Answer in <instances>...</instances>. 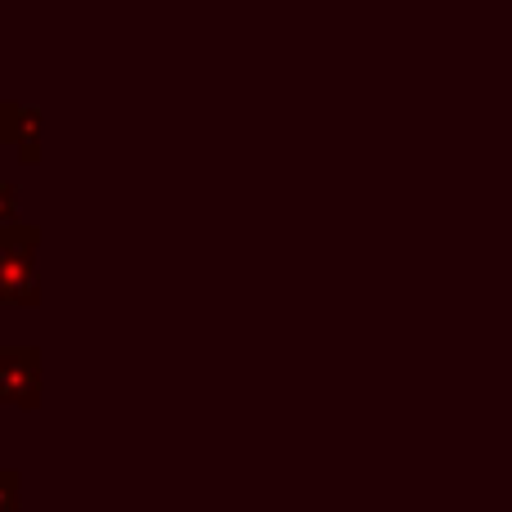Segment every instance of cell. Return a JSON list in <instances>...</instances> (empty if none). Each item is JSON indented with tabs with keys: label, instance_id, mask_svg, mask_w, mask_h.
Listing matches in <instances>:
<instances>
[{
	"label": "cell",
	"instance_id": "cell-1",
	"mask_svg": "<svg viewBox=\"0 0 512 512\" xmlns=\"http://www.w3.org/2000/svg\"><path fill=\"white\" fill-rule=\"evenodd\" d=\"M36 225L0 230V306H36L41 274H36Z\"/></svg>",
	"mask_w": 512,
	"mask_h": 512
},
{
	"label": "cell",
	"instance_id": "cell-5",
	"mask_svg": "<svg viewBox=\"0 0 512 512\" xmlns=\"http://www.w3.org/2000/svg\"><path fill=\"white\" fill-rule=\"evenodd\" d=\"M0 512H18V472H0Z\"/></svg>",
	"mask_w": 512,
	"mask_h": 512
},
{
	"label": "cell",
	"instance_id": "cell-2",
	"mask_svg": "<svg viewBox=\"0 0 512 512\" xmlns=\"http://www.w3.org/2000/svg\"><path fill=\"white\" fill-rule=\"evenodd\" d=\"M41 400V351L36 346H0V405Z\"/></svg>",
	"mask_w": 512,
	"mask_h": 512
},
{
	"label": "cell",
	"instance_id": "cell-3",
	"mask_svg": "<svg viewBox=\"0 0 512 512\" xmlns=\"http://www.w3.org/2000/svg\"><path fill=\"white\" fill-rule=\"evenodd\" d=\"M36 108L27 104H0V135H5L9 144H18V158L32 162L36 158Z\"/></svg>",
	"mask_w": 512,
	"mask_h": 512
},
{
	"label": "cell",
	"instance_id": "cell-4",
	"mask_svg": "<svg viewBox=\"0 0 512 512\" xmlns=\"http://www.w3.org/2000/svg\"><path fill=\"white\" fill-rule=\"evenodd\" d=\"M14 216H18V189L9 185V180H0V230H9V225H18Z\"/></svg>",
	"mask_w": 512,
	"mask_h": 512
}]
</instances>
